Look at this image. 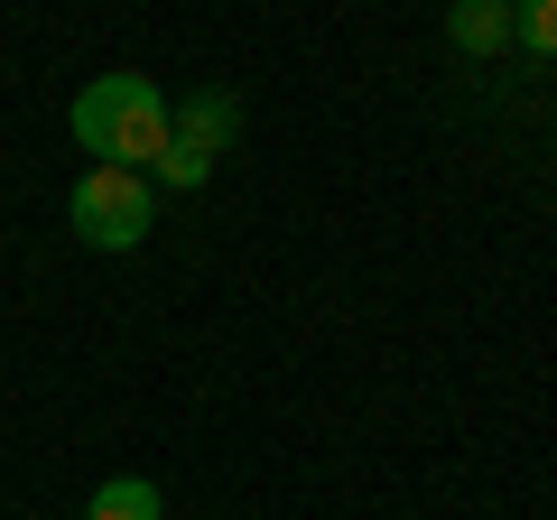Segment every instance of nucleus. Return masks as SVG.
<instances>
[{
	"mask_svg": "<svg viewBox=\"0 0 557 520\" xmlns=\"http://www.w3.org/2000/svg\"><path fill=\"white\" fill-rule=\"evenodd\" d=\"M75 140L102 168H159L168 149V94L149 75H94L75 94Z\"/></svg>",
	"mask_w": 557,
	"mask_h": 520,
	"instance_id": "nucleus-1",
	"label": "nucleus"
},
{
	"mask_svg": "<svg viewBox=\"0 0 557 520\" xmlns=\"http://www.w3.org/2000/svg\"><path fill=\"white\" fill-rule=\"evenodd\" d=\"M65 214H75V242L84 251H139L149 242V223H159V186H149V168H84L75 196H65Z\"/></svg>",
	"mask_w": 557,
	"mask_h": 520,
	"instance_id": "nucleus-2",
	"label": "nucleus"
},
{
	"mask_svg": "<svg viewBox=\"0 0 557 520\" xmlns=\"http://www.w3.org/2000/svg\"><path fill=\"white\" fill-rule=\"evenodd\" d=\"M233 131H242V102L223 94V84L186 94L177 112H168V149H159V168H149V186H168V196H196V186H205V177L223 168Z\"/></svg>",
	"mask_w": 557,
	"mask_h": 520,
	"instance_id": "nucleus-3",
	"label": "nucleus"
},
{
	"mask_svg": "<svg viewBox=\"0 0 557 520\" xmlns=\"http://www.w3.org/2000/svg\"><path fill=\"white\" fill-rule=\"evenodd\" d=\"M446 47L456 57H502L511 47V0H446Z\"/></svg>",
	"mask_w": 557,
	"mask_h": 520,
	"instance_id": "nucleus-4",
	"label": "nucleus"
},
{
	"mask_svg": "<svg viewBox=\"0 0 557 520\" xmlns=\"http://www.w3.org/2000/svg\"><path fill=\"white\" fill-rule=\"evenodd\" d=\"M84 520H168V493L149 474H112V483H94Z\"/></svg>",
	"mask_w": 557,
	"mask_h": 520,
	"instance_id": "nucleus-5",
	"label": "nucleus"
},
{
	"mask_svg": "<svg viewBox=\"0 0 557 520\" xmlns=\"http://www.w3.org/2000/svg\"><path fill=\"white\" fill-rule=\"evenodd\" d=\"M511 47H530L539 65H557V0H511Z\"/></svg>",
	"mask_w": 557,
	"mask_h": 520,
	"instance_id": "nucleus-6",
	"label": "nucleus"
}]
</instances>
